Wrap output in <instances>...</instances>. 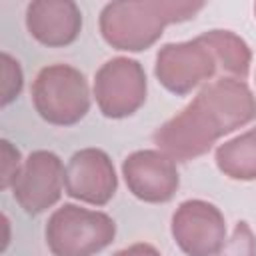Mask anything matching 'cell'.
I'll use <instances>...</instances> for the list:
<instances>
[{
	"label": "cell",
	"instance_id": "obj_14",
	"mask_svg": "<svg viewBox=\"0 0 256 256\" xmlns=\"http://www.w3.org/2000/svg\"><path fill=\"white\" fill-rule=\"evenodd\" d=\"M214 160L218 170L230 180H256V126L220 144Z\"/></svg>",
	"mask_w": 256,
	"mask_h": 256
},
{
	"label": "cell",
	"instance_id": "obj_18",
	"mask_svg": "<svg viewBox=\"0 0 256 256\" xmlns=\"http://www.w3.org/2000/svg\"><path fill=\"white\" fill-rule=\"evenodd\" d=\"M114 256H162V254L148 242H136L132 246H126V248L118 250Z\"/></svg>",
	"mask_w": 256,
	"mask_h": 256
},
{
	"label": "cell",
	"instance_id": "obj_19",
	"mask_svg": "<svg viewBox=\"0 0 256 256\" xmlns=\"http://www.w3.org/2000/svg\"><path fill=\"white\" fill-rule=\"evenodd\" d=\"M254 16H256V2H254Z\"/></svg>",
	"mask_w": 256,
	"mask_h": 256
},
{
	"label": "cell",
	"instance_id": "obj_15",
	"mask_svg": "<svg viewBox=\"0 0 256 256\" xmlns=\"http://www.w3.org/2000/svg\"><path fill=\"white\" fill-rule=\"evenodd\" d=\"M216 256H256V236L250 224L240 220Z\"/></svg>",
	"mask_w": 256,
	"mask_h": 256
},
{
	"label": "cell",
	"instance_id": "obj_13",
	"mask_svg": "<svg viewBox=\"0 0 256 256\" xmlns=\"http://www.w3.org/2000/svg\"><path fill=\"white\" fill-rule=\"evenodd\" d=\"M200 38L214 54L220 78H236L246 80L252 64V50L242 36L232 30H208L202 32Z\"/></svg>",
	"mask_w": 256,
	"mask_h": 256
},
{
	"label": "cell",
	"instance_id": "obj_5",
	"mask_svg": "<svg viewBox=\"0 0 256 256\" xmlns=\"http://www.w3.org/2000/svg\"><path fill=\"white\" fill-rule=\"evenodd\" d=\"M214 116L194 98L182 112L166 120L154 132V144L174 162H190L212 150L222 138Z\"/></svg>",
	"mask_w": 256,
	"mask_h": 256
},
{
	"label": "cell",
	"instance_id": "obj_6",
	"mask_svg": "<svg viewBox=\"0 0 256 256\" xmlns=\"http://www.w3.org/2000/svg\"><path fill=\"white\" fill-rule=\"evenodd\" d=\"M218 74L214 54L200 36L184 42H168L156 52L154 76L176 96H188Z\"/></svg>",
	"mask_w": 256,
	"mask_h": 256
},
{
	"label": "cell",
	"instance_id": "obj_7",
	"mask_svg": "<svg viewBox=\"0 0 256 256\" xmlns=\"http://www.w3.org/2000/svg\"><path fill=\"white\" fill-rule=\"evenodd\" d=\"M170 232L186 256H216L226 242V220L212 202L192 198L174 210Z\"/></svg>",
	"mask_w": 256,
	"mask_h": 256
},
{
	"label": "cell",
	"instance_id": "obj_10",
	"mask_svg": "<svg viewBox=\"0 0 256 256\" xmlns=\"http://www.w3.org/2000/svg\"><path fill=\"white\" fill-rule=\"evenodd\" d=\"M64 190L84 204L106 206L118 190V176L110 156L100 148L76 150L66 164Z\"/></svg>",
	"mask_w": 256,
	"mask_h": 256
},
{
	"label": "cell",
	"instance_id": "obj_4",
	"mask_svg": "<svg viewBox=\"0 0 256 256\" xmlns=\"http://www.w3.org/2000/svg\"><path fill=\"white\" fill-rule=\"evenodd\" d=\"M146 92L144 66L134 58H110L94 74L92 96L106 118L120 120L136 114L146 102Z\"/></svg>",
	"mask_w": 256,
	"mask_h": 256
},
{
	"label": "cell",
	"instance_id": "obj_2",
	"mask_svg": "<svg viewBox=\"0 0 256 256\" xmlns=\"http://www.w3.org/2000/svg\"><path fill=\"white\" fill-rule=\"evenodd\" d=\"M44 238L52 256H96L114 242L116 222L106 212L62 204L50 214Z\"/></svg>",
	"mask_w": 256,
	"mask_h": 256
},
{
	"label": "cell",
	"instance_id": "obj_12",
	"mask_svg": "<svg viewBox=\"0 0 256 256\" xmlns=\"http://www.w3.org/2000/svg\"><path fill=\"white\" fill-rule=\"evenodd\" d=\"M26 30L42 46L64 48L82 30V12L72 0H34L26 6Z\"/></svg>",
	"mask_w": 256,
	"mask_h": 256
},
{
	"label": "cell",
	"instance_id": "obj_1",
	"mask_svg": "<svg viewBox=\"0 0 256 256\" xmlns=\"http://www.w3.org/2000/svg\"><path fill=\"white\" fill-rule=\"evenodd\" d=\"M204 2L190 0H116L108 2L98 18L108 46L122 52H144L154 46L168 24L192 20Z\"/></svg>",
	"mask_w": 256,
	"mask_h": 256
},
{
	"label": "cell",
	"instance_id": "obj_17",
	"mask_svg": "<svg viewBox=\"0 0 256 256\" xmlns=\"http://www.w3.org/2000/svg\"><path fill=\"white\" fill-rule=\"evenodd\" d=\"M0 186L2 190L12 188L20 168H22V154L10 140H0Z\"/></svg>",
	"mask_w": 256,
	"mask_h": 256
},
{
	"label": "cell",
	"instance_id": "obj_3",
	"mask_svg": "<svg viewBox=\"0 0 256 256\" xmlns=\"http://www.w3.org/2000/svg\"><path fill=\"white\" fill-rule=\"evenodd\" d=\"M38 116L52 126H74L90 110L86 76L70 64L44 66L30 88Z\"/></svg>",
	"mask_w": 256,
	"mask_h": 256
},
{
	"label": "cell",
	"instance_id": "obj_16",
	"mask_svg": "<svg viewBox=\"0 0 256 256\" xmlns=\"http://www.w3.org/2000/svg\"><path fill=\"white\" fill-rule=\"evenodd\" d=\"M24 76L20 62L8 52H2V106H8L22 92Z\"/></svg>",
	"mask_w": 256,
	"mask_h": 256
},
{
	"label": "cell",
	"instance_id": "obj_9",
	"mask_svg": "<svg viewBox=\"0 0 256 256\" xmlns=\"http://www.w3.org/2000/svg\"><path fill=\"white\" fill-rule=\"evenodd\" d=\"M122 176L132 196L148 204L170 202L180 186L176 162L158 148L128 154L122 162Z\"/></svg>",
	"mask_w": 256,
	"mask_h": 256
},
{
	"label": "cell",
	"instance_id": "obj_8",
	"mask_svg": "<svg viewBox=\"0 0 256 256\" xmlns=\"http://www.w3.org/2000/svg\"><path fill=\"white\" fill-rule=\"evenodd\" d=\"M64 174L66 168L58 154L52 150H34L22 162L12 184V196L26 214L38 216L60 200Z\"/></svg>",
	"mask_w": 256,
	"mask_h": 256
},
{
	"label": "cell",
	"instance_id": "obj_11",
	"mask_svg": "<svg viewBox=\"0 0 256 256\" xmlns=\"http://www.w3.org/2000/svg\"><path fill=\"white\" fill-rule=\"evenodd\" d=\"M194 98L216 118L224 136L256 120V96L244 80L222 76L204 84Z\"/></svg>",
	"mask_w": 256,
	"mask_h": 256
}]
</instances>
